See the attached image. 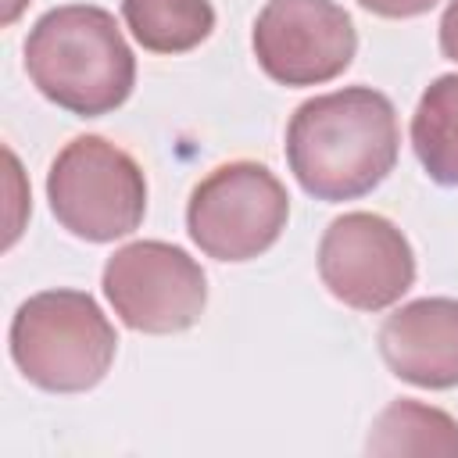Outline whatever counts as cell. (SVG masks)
<instances>
[{
	"label": "cell",
	"instance_id": "cell-6",
	"mask_svg": "<svg viewBox=\"0 0 458 458\" xmlns=\"http://www.w3.org/2000/svg\"><path fill=\"white\" fill-rule=\"evenodd\" d=\"M114 315L150 336L190 329L208 304V276L182 247L165 240H136L118 247L100 276Z\"/></svg>",
	"mask_w": 458,
	"mask_h": 458
},
{
	"label": "cell",
	"instance_id": "cell-3",
	"mask_svg": "<svg viewBox=\"0 0 458 458\" xmlns=\"http://www.w3.org/2000/svg\"><path fill=\"white\" fill-rule=\"evenodd\" d=\"M7 340L21 376L50 394L93 390L118 351L114 326L82 290L32 293L14 311Z\"/></svg>",
	"mask_w": 458,
	"mask_h": 458
},
{
	"label": "cell",
	"instance_id": "cell-4",
	"mask_svg": "<svg viewBox=\"0 0 458 458\" xmlns=\"http://www.w3.org/2000/svg\"><path fill=\"white\" fill-rule=\"evenodd\" d=\"M47 200L61 229L89 243H111L140 229L147 179L132 154L104 136H75L47 172Z\"/></svg>",
	"mask_w": 458,
	"mask_h": 458
},
{
	"label": "cell",
	"instance_id": "cell-14",
	"mask_svg": "<svg viewBox=\"0 0 458 458\" xmlns=\"http://www.w3.org/2000/svg\"><path fill=\"white\" fill-rule=\"evenodd\" d=\"M440 50H444V57L458 61V0H451L440 18Z\"/></svg>",
	"mask_w": 458,
	"mask_h": 458
},
{
	"label": "cell",
	"instance_id": "cell-1",
	"mask_svg": "<svg viewBox=\"0 0 458 458\" xmlns=\"http://www.w3.org/2000/svg\"><path fill=\"white\" fill-rule=\"evenodd\" d=\"M401 129L386 93L344 86L304 100L286 122V165L315 200L372 193L397 165Z\"/></svg>",
	"mask_w": 458,
	"mask_h": 458
},
{
	"label": "cell",
	"instance_id": "cell-9",
	"mask_svg": "<svg viewBox=\"0 0 458 458\" xmlns=\"http://www.w3.org/2000/svg\"><path fill=\"white\" fill-rule=\"evenodd\" d=\"M379 354L390 372L426 390L458 386V301L419 297L386 315Z\"/></svg>",
	"mask_w": 458,
	"mask_h": 458
},
{
	"label": "cell",
	"instance_id": "cell-12",
	"mask_svg": "<svg viewBox=\"0 0 458 458\" xmlns=\"http://www.w3.org/2000/svg\"><path fill=\"white\" fill-rule=\"evenodd\" d=\"M122 18L150 54H186L215 29L211 0H122Z\"/></svg>",
	"mask_w": 458,
	"mask_h": 458
},
{
	"label": "cell",
	"instance_id": "cell-8",
	"mask_svg": "<svg viewBox=\"0 0 458 458\" xmlns=\"http://www.w3.org/2000/svg\"><path fill=\"white\" fill-rule=\"evenodd\" d=\"M254 57L279 86H322L358 50L351 14L336 0H268L254 21Z\"/></svg>",
	"mask_w": 458,
	"mask_h": 458
},
{
	"label": "cell",
	"instance_id": "cell-2",
	"mask_svg": "<svg viewBox=\"0 0 458 458\" xmlns=\"http://www.w3.org/2000/svg\"><path fill=\"white\" fill-rule=\"evenodd\" d=\"M25 72L50 104L79 118L122 107L136 86V57L114 14L97 4L47 11L25 36Z\"/></svg>",
	"mask_w": 458,
	"mask_h": 458
},
{
	"label": "cell",
	"instance_id": "cell-11",
	"mask_svg": "<svg viewBox=\"0 0 458 458\" xmlns=\"http://www.w3.org/2000/svg\"><path fill=\"white\" fill-rule=\"evenodd\" d=\"M411 147L433 182L458 186V75H437L419 97Z\"/></svg>",
	"mask_w": 458,
	"mask_h": 458
},
{
	"label": "cell",
	"instance_id": "cell-10",
	"mask_svg": "<svg viewBox=\"0 0 458 458\" xmlns=\"http://www.w3.org/2000/svg\"><path fill=\"white\" fill-rule=\"evenodd\" d=\"M369 454H433L458 458V419L444 408L401 397L379 411L365 440Z\"/></svg>",
	"mask_w": 458,
	"mask_h": 458
},
{
	"label": "cell",
	"instance_id": "cell-15",
	"mask_svg": "<svg viewBox=\"0 0 458 458\" xmlns=\"http://www.w3.org/2000/svg\"><path fill=\"white\" fill-rule=\"evenodd\" d=\"M25 4H29V0H4V25H11V21L21 14Z\"/></svg>",
	"mask_w": 458,
	"mask_h": 458
},
{
	"label": "cell",
	"instance_id": "cell-13",
	"mask_svg": "<svg viewBox=\"0 0 458 458\" xmlns=\"http://www.w3.org/2000/svg\"><path fill=\"white\" fill-rule=\"evenodd\" d=\"M358 4L379 18H419L429 7H437V0H358Z\"/></svg>",
	"mask_w": 458,
	"mask_h": 458
},
{
	"label": "cell",
	"instance_id": "cell-7",
	"mask_svg": "<svg viewBox=\"0 0 458 458\" xmlns=\"http://www.w3.org/2000/svg\"><path fill=\"white\" fill-rule=\"evenodd\" d=\"M322 286L354 311H383L415 283L408 236L376 211H347L318 240Z\"/></svg>",
	"mask_w": 458,
	"mask_h": 458
},
{
	"label": "cell",
	"instance_id": "cell-5",
	"mask_svg": "<svg viewBox=\"0 0 458 458\" xmlns=\"http://www.w3.org/2000/svg\"><path fill=\"white\" fill-rule=\"evenodd\" d=\"M290 218L286 186L268 165L229 161L208 172L186 204L190 240L215 261H250L265 254Z\"/></svg>",
	"mask_w": 458,
	"mask_h": 458
}]
</instances>
